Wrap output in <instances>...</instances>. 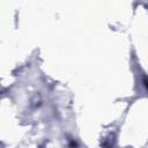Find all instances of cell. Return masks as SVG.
<instances>
[{"label":"cell","mask_w":148,"mask_h":148,"mask_svg":"<svg viewBox=\"0 0 148 148\" xmlns=\"http://www.w3.org/2000/svg\"><path fill=\"white\" fill-rule=\"evenodd\" d=\"M143 83H145V86H146L147 89H148V77H146V79L143 80Z\"/></svg>","instance_id":"cell-1"}]
</instances>
